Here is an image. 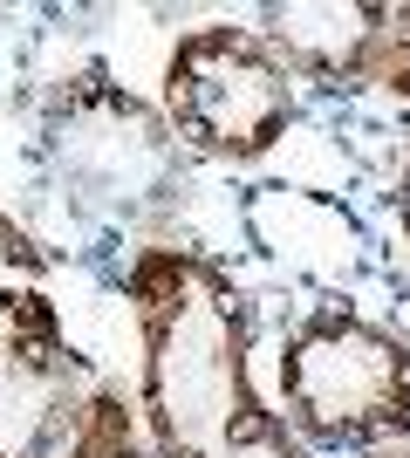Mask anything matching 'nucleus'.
<instances>
[{
	"label": "nucleus",
	"instance_id": "nucleus-6",
	"mask_svg": "<svg viewBox=\"0 0 410 458\" xmlns=\"http://www.w3.org/2000/svg\"><path fill=\"white\" fill-rule=\"evenodd\" d=\"M254 35L294 82L356 96L370 89L376 48H383V7L376 0H273L254 14Z\"/></svg>",
	"mask_w": 410,
	"mask_h": 458
},
{
	"label": "nucleus",
	"instance_id": "nucleus-4",
	"mask_svg": "<svg viewBox=\"0 0 410 458\" xmlns=\"http://www.w3.org/2000/svg\"><path fill=\"white\" fill-rule=\"evenodd\" d=\"M157 110L185 144V157H213V165H254L288 137L301 96L294 76L267 55V41L233 21H205L185 28L164 55V89Z\"/></svg>",
	"mask_w": 410,
	"mask_h": 458
},
{
	"label": "nucleus",
	"instance_id": "nucleus-1",
	"mask_svg": "<svg viewBox=\"0 0 410 458\" xmlns=\"http://www.w3.org/2000/svg\"><path fill=\"white\" fill-rule=\"evenodd\" d=\"M123 301L144 349L137 411L151 431V458H213L260 411V390L247 377V287L198 247H137L123 267Z\"/></svg>",
	"mask_w": 410,
	"mask_h": 458
},
{
	"label": "nucleus",
	"instance_id": "nucleus-8",
	"mask_svg": "<svg viewBox=\"0 0 410 458\" xmlns=\"http://www.w3.org/2000/svg\"><path fill=\"white\" fill-rule=\"evenodd\" d=\"M62 445H69V458H151L144 411H137V397H123V383H96Z\"/></svg>",
	"mask_w": 410,
	"mask_h": 458
},
{
	"label": "nucleus",
	"instance_id": "nucleus-10",
	"mask_svg": "<svg viewBox=\"0 0 410 458\" xmlns=\"http://www.w3.org/2000/svg\"><path fill=\"white\" fill-rule=\"evenodd\" d=\"M370 89L410 103V0H404V7H383V48H376Z\"/></svg>",
	"mask_w": 410,
	"mask_h": 458
},
{
	"label": "nucleus",
	"instance_id": "nucleus-2",
	"mask_svg": "<svg viewBox=\"0 0 410 458\" xmlns=\"http://www.w3.org/2000/svg\"><path fill=\"white\" fill-rule=\"evenodd\" d=\"M35 151L48 185L96 226H157L164 212H178L192 178V157L172 137L164 110L123 89L103 62L48 89Z\"/></svg>",
	"mask_w": 410,
	"mask_h": 458
},
{
	"label": "nucleus",
	"instance_id": "nucleus-3",
	"mask_svg": "<svg viewBox=\"0 0 410 458\" xmlns=\"http://www.w3.org/2000/svg\"><path fill=\"white\" fill-rule=\"evenodd\" d=\"M280 411L308 452H390L410 438V343L356 308H314L280 335Z\"/></svg>",
	"mask_w": 410,
	"mask_h": 458
},
{
	"label": "nucleus",
	"instance_id": "nucleus-7",
	"mask_svg": "<svg viewBox=\"0 0 410 458\" xmlns=\"http://www.w3.org/2000/svg\"><path fill=\"white\" fill-rule=\"evenodd\" d=\"M55 322H62V308L48 294V247L0 212V335L55 328Z\"/></svg>",
	"mask_w": 410,
	"mask_h": 458
},
{
	"label": "nucleus",
	"instance_id": "nucleus-5",
	"mask_svg": "<svg viewBox=\"0 0 410 458\" xmlns=\"http://www.w3.org/2000/svg\"><path fill=\"white\" fill-rule=\"evenodd\" d=\"M89 363L69 328H21L0 335V458H55L82 411Z\"/></svg>",
	"mask_w": 410,
	"mask_h": 458
},
{
	"label": "nucleus",
	"instance_id": "nucleus-11",
	"mask_svg": "<svg viewBox=\"0 0 410 458\" xmlns=\"http://www.w3.org/2000/svg\"><path fill=\"white\" fill-rule=\"evenodd\" d=\"M397 226H404V247H410V157H404V172H397Z\"/></svg>",
	"mask_w": 410,
	"mask_h": 458
},
{
	"label": "nucleus",
	"instance_id": "nucleus-12",
	"mask_svg": "<svg viewBox=\"0 0 410 458\" xmlns=\"http://www.w3.org/2000/svg\"><path fill=\"white\" fill-rule=\"evenodd\" d=\"M370 458H410V452H370Z\"/></svg>",
	"mask_w": 410,
	"mask_h": 458
},
{
	"label": "nucleus",
	"instance_id": "nucleus-9",
	"mask_svg": "<svg viewBox=\"0 0 410 458\" xmlns=\"http://www.w3.org/2000/svg\"><path fill=\"white\" fill-rule=\"evenodd\" d=\"M213 458H314V452L288 431V418H280V411H267V403H260V411L239 424V431L219 445Z\"/></svg>",
	"mask_w": 410,
	"mask_h": 458
}]
</instances>
